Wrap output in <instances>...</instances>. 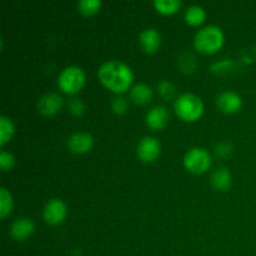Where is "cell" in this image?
<instances>
[{"instance_id":"cell-1","label":"cell","mask_w":256,"mask_h":256,"mask_svg":"<svg viewBox=\"0 0 256 256\" xmlns=\"http://www.w3.org/2000/svg\"><path fill=\"white\" fill-rule=\"evenodd\" d=\"M100 82L114 92H122L132 85L134 74L126 62L120 60H106L98 69Z\"/></svg>"},{"instance_id":"cell-2","label":"cell","mask_w":256,"mask_h":256,"mask_svg":"<svg viewBox=\"0 0 256 256\" xmlns=\"http://www.w3.org/2000/svg\"><path fill=\"white\" fill-rule=\"evenodd\" d=\"M225 35L220 26L214 24L205 25L196 32L194 36V46L205 54H212L224 45Z\"/></svg>"},{"instance_id":"cell-3","label":"cell","mask_w":256,"mask_h":256,"mask_svg":"<svg viewBox=\"0 0 256 256\" xmlns=\"http://www.w3.org/2000/svg\"><path fill=\"white\" fill-rule=\"evenodd\" d=\"M174 109L178 116L185 122H195L204 112V102L198 95L192 92H184L175 99Z\"/></svg>"},{"instance_id":"cell-4","label":"cell","mask_w":256,"mask_h":256,"mask_svg":"<svg viewBox=\"0 0 256 256\" xmlns=\"http://www.w3.org/2000/svg\"><path fill=\"white\" fill-rule=\"evenodd\" d=\"M85 80L86 76L82 68L78 65H69L60 72L58 76V85L60 90L66 94H76L84 86Z\"/></svg>"},{"instance_id":"cell-5","label":"cell","mask_w":256,"mask_h":256,"mask_svg":"<svg viewBox=\"0 0 256 256\" xmlns=\"http://www.w3.org/2000/svg\"><path fill=\"white\" fill-rule=\"evenodd\" d=\"M184 165L189 172H195V174L206 172L212 165L210 152L204 148H192L185 154Z\"/></svg>"},{"instance_id":"cell-6","label":"cell","mask_w":256,"mask_h":256,"mask_svg":"<svg viewBox=\"0 0 256 256\" xmlns=\"http://www.w3.org/2000/svg\"><path fill=\"white\" fill-rule=\"evenodd\" d=\"M68 215V208L62 199H50L42 209V218L50 225H59Z\"/></svg>"},{"instance_id":"cell-7","label":"cell","mask_w":256,"mask_h":256,"mask_svg":"<svg viewBox=\"0 0 256 256\" xmlns=\"http://www.w3.org/2000/svg\"><path fill=\"white\" fill-rule=\"evenodd\" d=\"M162 152V144L155 136H144L136 146V155L142 162H152Z\"/></svg>"},{"instance_id":"cell-8","label":"cell","mask_w":256,"mask_h":256,"mask_svg":"<svg viewBox=\"0 0 256 256\" xmlns=\"http://www.w3.org/2000/svg\"><path fill=\"white\" fill-rule=\"evenodd\" d=\"M66 145L74 154H84L94 145V136L86 132H75L66 139Z\"/></svg>"},{"instance_id":"cell-9","label":"cell","mask_w":256,"mask_h":256,"mask_svg":"<svg viewBox=\"0 0 256 256\" xmlns=\"http://www.w3.org/2000/svg\"><path fill=\"white\" fill-rule=\"evenodd\" d=\"M216 105L222 112L234 114L242 106V99L234 90H224L216 96Z\"/></svg>"},{"instance_id":"cell-10","label":"cell","mask_w":256,"mask_h":256,"mask_svg":"<svg viewBox=\"0 0 256 256\" xmlns=\"http://www.w3.org/2000/svg\"><path fill=\"white\" fill-rule=\"evenodd\" d=\"M64 99L60 94L54 92H46L38 102V110L42 115H55L62 110Z\"/></svg>"},{"instance_id":"cell-11","label":"cell","mask_w":256,"mask_h":256,"mask_svg":"<svg viewBox=\"0 0 256 256\" xmlns=\"http://www.w3.org/2000/svg\"><path fill=\"white\" fill-rule=\"evenodd\" d=\"M35 230V224L29 218H19L14 220L10 225L9 232L18 242H24L28 238L32 236Z\"/></svg>"},{"instance_id":"cell-12","label":"cell","mask_w":256,"mask_h":256,"mask_svg":"<svg viewBox=\"0 0 256 256\" xmlns=\"http://www.w3.org/2000/svg\"><path fill=\"white\" fill-rule=\"evenodd\" d=\"M139 42L142 50L148 54L156 52L162 45V35L155 28H145L139 34Z\"/></svg>"},{"instance_id":"cell-13","label":"cell","mask_w":256,"mask_h":256,"mask_svg":"<svg viewBox=\"0 0 256 256\" xmlns=\"http://www.w3.org/2000/svg\"><path fill=\"white\" fill-rule=\"evenodd\" d=\"M146 124L148 126L154 130L162 129L169 120V112L162 105H155L146 112Z\"/></svg>"},{"instance_id":"cell-14","label":"cell","mask_w":256,"mask_h":256,"mask_svg":"<svg viewBox=\"0 0 256 256\" xmlns=\"http://www.w3.org/2000/svg\"><path fill=\"white\" fill-rule=\"evenodd\" d=\"M130 99L135 104H148L152 99V88L146 82H138L130 89Z\"/></svg>"},{"instance_id":"cell-15","label":"cell","mask_w":256,"mask_h":256,"mask_svg":"<svg viewBox=\"0 0 256 256\" xmlns=\"http://www.w3.org/2000/svg\"><path fill=\"white\" fill-rule=\"evenodd\" d=\"M232 172L228 168L219 166L212 172V184L218 190H226L232 186Z\"/></svg>"},{"instance_id":"cell-16","label":"cell","mask_w":256,"mask_h":256,"mask_svg":"<svg viewBox=\"0 0 256 256\" xmlns=\"http://www.w3.org/2000/svg\"><path fill=\"white\" fill-rule=\"evenodd\" d=\"M185 20L190 25H200L205 19H206V12L202 5H190L185 10Z\"/></svg>"},{"instance_id":"cell-17","label":"cell","mask_w":256,"mask_h":256,"mask_svg":"<svg viewBox=\"0 0 256 256\" xmlns=\"http://www.w3.org/2000/svg\"><path fill=\"white\" fill-rule=\"evenodd\" d=\"M15 132V125L12 120L6 115L0 116V145L4 146L12 138Z\"/></svg>"},{"instance_id":"cell-18","label":"cell","mask_w":256,"mask_h":256,"mask_svg":"<svg viewBox=\"0 0 256 256\" xmlns=\"http://www.w3.org/2000/svg\"><path fill=\"white\" fill-rule=\"evenodd\" d=\"M14 206V200L6 188H0V218L5 219L12 212Z\"/></svg>"},{"instance_id":"cell-19","label":"cell","mask_w":256,"mask_h":256,"mask_svg":"<svg viewBox=\"0 0 256 256\" xmlns=\"http://www.w3.org/2000/svg\"><path fill=\"white\" fill-rule=\"evenodd\" d=\"M182 0H155L154 6L159 12L170 15L176 12L182 8Z\"/></svg>"},{"instance_id":"cell-20","label":"cell","mask_w":256,"mask_h":256,"mask_svg":"<svg viewBox=\"0 0 256 256\" xmlns=\"http://www.w3.org/2000/svg\"><path fill=\"white\" fill-rule=\"evenodd\" d=\"M76 5L80 12L85 15H92L102 8V0H79Z\"/></svg>"},{"instance_id":"cell-21","label":"cell","mask_w":256,"mask_h":256,"mask_svg":"<svg viewBox=\"0 0 256 256\" xmlns=\"http://www.w3.org/2000/svg\"><path fill=\"white\" fill-rule=\"evenodd\" d=\"M158 90H159V94L164 99H172V98H174L175 92H176V88L169 80H162L158 85Z\"/></svg>"},{"instance_id":"cell-22","label":"cell","mask_w":256,"mask_h":256,"mask_svg":"<svg viewBox=\"0 0 256 256\" xmlns=\"http://www.w3.org/2000/svg\"><path fill=\"white\" fill-rule=\"evenodd\" d=\"M110 106H112V110L115 112V114L122 115L128 110V102L124 96H122V95H118V96L112 98V99Z\"/></svg>"},{"instance_id":"cell-23","label":"cell","mask_w":256,"mask_h":256,"mask_svg":"<svg viewBox=\"0 0 256 256\" xmlns=\"http://www.w3.org/2000/svg\"><path fill=\"white\" fill-rule=\"evenodd\" d=\"M15 164V158L12 152H6V150H2L0 152V168H2V172H8V170L12 169Z\"/></svg>"},{"instance_id":"cell-24","label":"cell","mask_w":256,"mask_h":256,"mask_svg":"<svg viewBox=\"0 0 256 256\" xmlns=\"http://www.w3.org/2000/svg\"><path fill=\"white\" fill-rule=\"evenodd\" d=\"M69 112H72V115H82L85 112V104L82 99L79 98H72L69 102Z\"/></svg>"},{"instance_id":"cell-25","label":"cell","mask_w":256,"mask_h":256,"mask_svg":"<svg viewBox=\"0 0 256 256\" xmlns=\"http://www.w3.org/2000/svg\"><path fill=\"white\" fill-rule=\"evenodd\" d=\"M215 152L219 156H228L232 152V145H229L228 142H219L215 146Z\"/></svg>"}]
</instances>
